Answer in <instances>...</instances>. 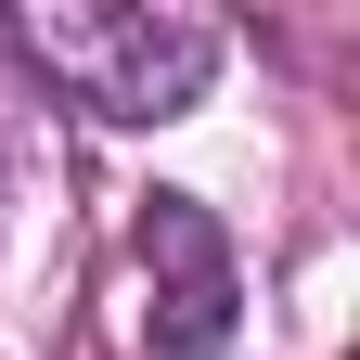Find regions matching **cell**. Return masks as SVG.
<instances>
[{
    "instance_id": "obj_2",
    "label": "cell",
    "mask_w": 360,
    "mask_h": 360,
    "mask_svg": "<svg viewBox=\"0 0 360 360\" xmlns=\"http://www.w3.org/2000/svg\"><path fill=\"white\" fill-rule=\"evenodd\" d=\"M232 309H245L232 232L193 193H155L142 206V360H219L232 347Z\"/></svg>"
},
{
    "instance_id": "obj_1",
    "label": "cell",
    "mask_w": 360,
    "mask_h": 360,
    "mask_svg": "<svg viewBox=\"0 0 360 360\" xmlns=\"http://www.w3.org/2000/svg\"><path fill=\"white\" fill-rule=\"evenodd\" d=\"M0 52L103 129H167L206 103L219 26L180 13V0H26V13H0Z\"/></svg>"
}]
</instances>
